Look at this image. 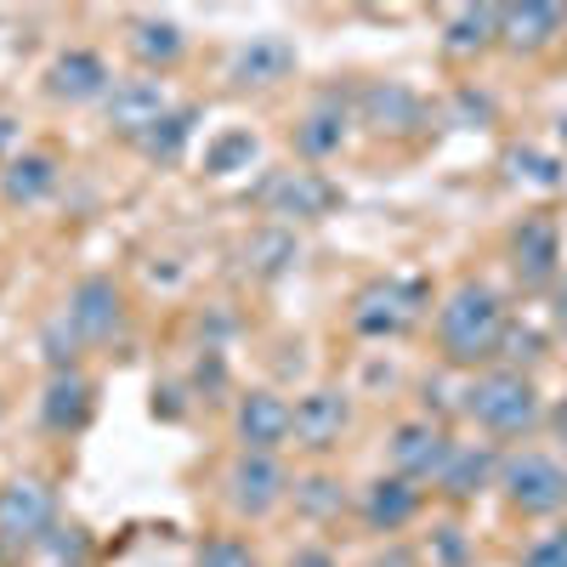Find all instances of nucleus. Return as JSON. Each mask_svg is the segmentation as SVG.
I'll use <instances>...</instances> for the list:
<instances>
[{"instance_id": "6ab92c4d", "label": "nucleus", "mask_w": 567, "mask_h": 567, "mask_svg": "<svg viewBox=\"0 0 567 567\" xmlns=\"http://www.w3.org/2000/svg\"><path fill=\"white\" fill-rule=\"evenodd\" d=\"M296 74V45L284 34H250L239 52L227 58V80L239 91H272Z\"/></svg>"}, {"instance_id": "393cba45", "label": "nucleus", "mask_w": 567, "mask_h": 567, "mask_svg": "<svg viewBox=\"0 0 567 567\" xmlns=\"http://www.w3.org/2000/svg\"><path fill=\"white\" fill-rule=\"evenodd\" d=\"M443 45L454 58H477L488 45H499V7H460L443 23Z\"/></svg>"}, {"instance_id": "1a4fd4ad", "label": "nucleus", "mask_w": 567, "mask_h": 567, "mask_svg": "<svg viewBox=\"0 0 567 567\" xmlns=\"http://www.w3.org/2000/svg\"><path fill=\"white\" fill-rule=\"evenodd\" d=\"M449 449H454L449 425L414 414V420H398V425H392V437H386V465L398 471V477H409V483L425 488V483H437V471H443Z\"/></svg>"}, {"instance_id": "4468645a", "label": "nucleus", "mask_w": 567, "mask_h": 567, "mask_svg": "<svg viewBox=\"0 0 567 567\" xmlns=\"http://www.w3.org/2000/svg\"><path fill=\"white\" fill-rule=\"evenodd\" d=\"M511 267L523 278V290H550L561 272V227L550 210H534L511 227Z\"/></svg>"}, {"instance_id": "2eb2a0df", "label": "nucleus", "mask_w": 567, "mask_h": 567, "mask_svg": "<svg viewBox=\"0 0 567 567\" xmlns=\"http://www.w3.org/2000/svg\"><path fill=\"white\" fill-rule=\"evenodd\" d=\"M97 414V381L85 369H52L40 392V425L52 437H80Z\"/></svg>"}, {"instance_id": "c756f323", "label": "nucleus", "mask_w": 567, "mask_h": 567, "mask_svg": "<svg viewBox=\"0 0 567 567\" xmlns=\"http://www.w3.org/2000/svg\"><path fill=\"white\" fill-rule=\"evenodd\" d=\"M194 567H256V550L245 534H205L194 550Z\"/></svg>"}, {"instance_id": "f257e3e1", "label": "nucleus", "mask_w": 567, "mask_h": 567, "mask_svg": "<svg viewBox=\"0 0 567 567\" xmlns=\"http://www.w3.org/2000/svg\"><path fill=\"white\" fill-rule=\"evenodd\" d=\"M437 352H443V369H494L499 352H505V329H511V312L499 301L494 284L483 278H460L454 290L437 301Z\"/></svg>"}, {"instance_id": "f3484780", "label": "nucleus", "mask_w": 567, "mask_h": 567, "mask_svg": "<svg viewBox=\"0 0 567 567\" xmlns=\"http://www.w3.org/2000/svg\"><path fill=\"white\" fill-rule=\"evenodd\" d=\"M499 460H505V454H499L494 443H454L432 488H437L449 505H471V499H483V494L499 483Z\"/></svg>"}, {"instance_id": "cd10ccee", "label": "nucleus", "mask_w": 567, "mask_h": 567, "mask_svg": "<svg viewBox=\"0 0 567 567\" xmlns=\"http://www.w3.org/2000/svg\"><path fill=\"white\" fill-rule=\"evenodd\" d=\"M194 131H199V109H194V103H176V109L148 131V142H142V159L176 165V159L187 154V142H194Z\"/></svg>"}, {"instance_id": "e433bc0d", "label": "nucleus", "mask_w": 567, "mask_h": 567, "mask_svg": "<svg viewBox=\"0 0 567 567\" xmlns=\"http://www.w3.org/2000/svg\"><path fill=\"white\" fill-rule=\"evenodd\" d=\"M374 567H420V550H409V545H386L381 556H374Z\"/></svg>"}, {"instance_id": "7ed1b4c3", "label": "nucleus", "mask_w": 567, "mask_h": 567, "mask_svg": "<svg viewBox=\"0 0 567 567\" xmlns=\"http://www.w3.org/2000/svg\"><path fill=\"white\" fill-rule=\"evenodd\" d=\"M499 499L511 505V516L528 523H556L567 516V454L550 449H511L499 460Z\"/></svg>"}, {"instance_id": "20e7f679", "label": "nucleus", "mask_w": 567, "mask_h": 567, "mask_svg": "<svg viewBox=\"0 0 567 567\" xmlns=\"http://www.w3.org/2000/svg\"><path fill=\"white\" fill-rule=\"evenodd\" d=\"M425 307H432V284L420 272H386L352 296V329L363 341H403L425 318Z\"/></svg>"}, {"instance_id": "c9c22d12", "label": "nucleus", "mask_w": 567, "mask_h": 567, "mask_svg": "<svg viewBox=\"0 0 567 567\" xmlns=\"http://www.w3.org/2000/svg\"><path fill=\"white\" fill-rule=\"evenodd\" d=\"M545 425H550V437H556L561 454H567V398H556V403L545 409Z\"/></svg>"}, {"instance_id": "58836bf2", "label": "nucleus", "mask_w": 567, "mask_h": 567, "mask_svg": "<svg viewBox=\"0 0 567 567\" xmlns=\"http://www.w3.org/2000/svg\"><path fill=\"white\" fill-rule=\"evenodd\" d=\"M290 567H336V556H329L323 545H301V550L290 556Z\"/></svg>"}, {"instance_id": "a211bd4d", "label": "nucleus", "mask_w": 567, "mask_h": 567, "mask_svg": "<svg viewBox=\"0 0 567 567\" xmlns=\"http://www.w3.org/2000/svg\"><path fill=\"white\" fill-rule=\"evenodd\" d=\"M425 511V494H420V483H409V477H398V471H381L369 488H363V499H358V516H363V528L369 534H403L414 516Z\"/></svg>"}, {"instance_id": "f8f14e48", "label": "nucleus", "mask_w": 567, "mask_h": 567, "mask_svg": "<svg viewBox=\"0 0 567 567\" xmlns=\"http://www.w3.org/2000/svg\"><path fill=\"white\" fill-rule=\"evenodd\" d=\"M63 318L74 323V336L85 347H109L120 329H125V296H120V284L109 272H85L69 301H63Z\"/></svg>"}, {"instance_id": "39448f33", "label": "nucleus", "mask_w": 567, "mask_h": 567, "mask_svg": "<svg viewBox=\"0 0 567 567\" xmlns=\"http://www.w3.org/2000/svg\"><path fill=\"white\" fill-rule=\"evenodd\" d=\"M296 477L284 471L278 454H233L221 465V505L239 516V523H267L278 505H290Z\"/></svg>"}, {"instance_id": "6e6552de", "label": "nucleus", "mask_w": 567, "mask_h": 567, "mask_svg": "<svg viewBox=\"0 0 567 567\" xmlns=\"http://www.w3.org/2000/svg\"><path fill=\"white\" fill-rule=\"evenodd\" d=\"M171 109H176V103H171L165 80H159V74H136V80H114L109 103H103V125H109V136L142 148V142H148V131H154Z\"/></svg>"}, {"instance_id": "0eeeda50", "label": "nucleus", "mask_w": 567, "mask_h": 567, "mask_svg": "<svg viewBox=\"0 0 567 567\" xmlns=\"http://www.w3.org/2000/svg\"><path fill=\"white\" fill-rule=\"evenodd\" d=\"M58 528V488L45 477H12L0 488V545H23V550H40V539Z\"/></svg>"}, {"instance_id": "5701e85b", "label": "nucleus", "mask_w": 567, "mask_h": 567, "mask_svg": "<svg viewBox=\"0 0 567 567\" xmlns=\"http://www.w3.org/2000/svg\"><path fill=\"white\" fill-rule=\"evenodd\" d=\"M125 45H131V58L148 69V74H165V69L182 63L187 34H182L176 18H131L125 23Z\"/></svg>"}, {"instance_id": "aec40b11", "label": "nucleus", "mask_w": 567, "mask_h": 567, "mask_svg": "<svg viewBox=\"0 0 567 567\" xmlns=\"http://www.w3.org/2000/svg\"><path fill=\"white\" fill-rule=\"evenodd\" d=\"M58 187H63V165H58V154H45V148H18L7 165H0V199L18 205V210L45 205Z\"/></svg>"}, {"instance_id": "412c9836", "label": "nucleus", "mask_w": 567, "mask_h": 567, "mask_svg": "<svg viewBox=\"0 0 567 567\" xmlns=\"http://www.w3.org/2000/svg\"><path fill=\"white\" fill-rule=\"evenodd\" d=\"M352 125H358V109H352V103H341V97H318V103L307 109V120L296 125V154H301L307 165L336 159V154L347 148Z\"/></svg>"}, {"instance_id": "4c0bfd02", "label": "nucleus", "mask_w": 567, "mask_h": 567, "mask_svg": "<svg viewBox=\"0 0 567 567\" xmlns=\"http://www.w3.org/2000/svg\"><path fill=\"white\" fill-rule=\"evenodd\" d=\"M454 109H460L465 120H488V114H494V109H488V97H477V91H460Z\"/></svg>"}, {"instance_id": "7c9ffc66", "label": "nucleus", "mask_w": 567, "mask_h": 567, "mask_svg": "<svg viewBox=\"0 0 567 567\" xmlns=\"http://www.w3.org/2000/svg\"><path fill=\"white\" fill-rule=\"evenodd\" d=\"M40 550L52 556V567H91V534L80 523H58L40 539Z\"/></svg>"}, {"instance_id": "b1692460", "label": "nucleus", "mask_w": 567, "mask_h": 567, "mask_svg": "<svg viewBox=\"0 0 567 567\" xmlns=\"http://www.w3.org/2000/svg\"><path fill=\"white\" fill-rule=\"evenodd\" d=\"M245 267H250V278H284L296 261H301V245H296V233L284 227V221H267V227H256L250 239H245Z\"/></svg>"}, {"instance_id": "4be33fe9", "label": "nucleus", "mask_w": 567, "mask_h": 567, "mask_svg": "<svg viewBox=\"0 0 567 567\" xmlns=\"http://www.w3.org/2000/svg\"><path fill=\"white\" fill-rule=\"evenodd\" d=\"M561 29H567V7H556V0L499 7V45H511V52H545Z\"/></svg>"}, {"instance_id": "f704fd0d", "label": "nucleus", "mask_w": 567, "mask_h": 567, "mask_svg": "<svg viewBox=\"0 0 567 567\" xmlns=\"http://www.w3.org/2000/svg\"><path fill=\"white\" fill-rule=\"evenodd\" d=\"M182 414H187L182 392H176V386H159V392H154V420H182Z\"/></svg>"}, {"instance_id": "ea45409f", "label": "nucleus", "mask_w": 567, "mask_h": 567, "mask_svg": "<svg viewBox=\"0 0 567 567\" xmlns=\"http://www.w3.org/2000/svg\"><path fill=\"white\" fill-rule=\"evenodd\" d=\"M437 545H443V561H449V567H460V556H465L460 528H437Z\"/></svg>"}, {"instance_id": "9b49d317", "label": "nucleus", "mask_w": 567, "mask_h": 567, "mask_svg": "<svg viewBox=\"0 0 567 567\" xmlns=\"http://www.w3.org/2000/svg\"><path fill=\"white\" fill-rule=\"evenodd\" d=\"M290 425H296V403L278 398L272 386H250L233 403V443L245 454H278L290 443Z\"/></svg>"}, {"instance_id": "c85d7f7f", "label": "nucleus", "mask_w": 567, "mask_h": 567, "mask_svg": "<svg viewBox=\"0 0 567 567\" xmlns=\"http://www.w3.org/2000/svg\"><path fill=\"white\" fill-rule=\"evenodd\" d=\"M40 352H45V363H52V369H80L85 341L74 336V323L63 312H52V318L40 323Z\"/></svg>"}, {"instance_id": "79ce46f5", "label": "nucleus", "mask_w": 567, "mask_h": 567, "mask_svg": "<svg viewBox=\"0 0 567 567\" xmlns=\"http://www.w3.org/2000/svg\"><path fill=\"white\" fill-rule=\"evenodd\" d=\"M12 142H18V125H12V114H0V154H7ZM7 159H12V154H7Z\"/></svg>"}, {"instance_id": "f03ea898", "label": "nucleus", "mask_w": 567, "mask_h": 567, "mask_svg": "<svg viewBox=\"0 0 567 567\" xmlns=\"http://www.w3.org/2000/svg\"><path fill=\"white\" fill-rule=\"evenodd\" d=\"M460 414L494 443H528L545 425V398H539L528 369L494 363V369H477L460 386Z\"/></svg>"}, {"instance_id": "2f4dec72", "label": "nucleus", "mask_w": 567, "mask_h": 567, "mask_svg": "<svg viewBox=\"0 0 567 567\" xmlns=\"http://www.w3.org/2000/svg\"><path fill=\"white\" fill-rule=\"evenodd\" d=\"M523 567H567V516H561V523H550L545 534L528 539Z\"/></svg>"}, {"instance_id": "473e14b6", "label": "nucleus", "mask_w": 567, "mask_h": 567, "mask_svg": "<svg viewBox=\"0 0 567 567\" xmlns=\"http://www.w3.org/2000/svg\"><path fill=\"white\" fill-rule=\"evenodd\" d=\"M194 392H199L205 403H216V398L227 392V358H221L216 347H205L199 363H194Z\"/></svg>"}, {"instance_id": "72a5a7b5", "label": "nucleus", "mask_w": 567, "mask_h": 567, "mask_svg": "<svg viewBox=\"0 0 567 567\" xmlns=\"http://www.w3.org/2000/svg\"><path fill=\"white\" fill-rule=\"evenodd\" d=\"M511 165H516V176H528V182H539V187H556V182H561V165L545 159V154H534V148H516Z\"/></svg>"}, {"instance_id": "bb28decb", "label": "nucleus", "mask_w": 567, "mask_h": 567, "mask_svg": "<svg viewBox=\"0 0 567 567\" xmlns=\"http://www.w3.org/2000/svg\"><path fill=\"white\" fill-rule=\"evenodd\" d=\"M256 154H261V136H256L250 125H233V131H216V136L205 142V176L227 182V176H239V171H250V165H256Z\"/></svg>"}, {"instance_id": "a19ab883", "label": "nucleus", "mask_w": 567, "mask_h": 567, "mask_svg": "<svg viewBox=\"0 0 567 567\" xmlns=\"http://www.w3.org/2000/svg\"><path fill=\"white\" fill-rule=\"evenodd\" d=\"M550 318H556V341L567 347V290H556V307H550Z\"/></svg>"}, {"instance_id": "dca6fc26", "label": "nucleus", "mask_w": 567, "mask_h": 567, "mask_svg": "<svg viewBox=\"0 0 567 567\" xmlns=\"http://www.w3.org/2000/svg\"><path fill=\"white\" fill-rule=\"evenodd\" d=\"M358 125H369L374 136H414L425 125V103L403 80H374L358 91Z\"/></svg>"}, {"instance_id": "9d476101", "label": "nucleus", "mask_w": 567, "mask_h": 567, "mask_svg": "<svg viewBox=\"0 0 567 567\" xmlns=\"http://www.w3.org/2000/svg\"><path fill=\"white\" fill-rule=\"evenodd\" d=\"M352 432V398L341 386H312L296 398V425H290V443L312 460L336 454L341 437Z\"/></svg>"}, {"instance_id": "423d86ee", "label": "nucleus", "mask_w": 567, "mask_h": 567, "mask_svg": "<svg viewBox=\"0 0 567 567\" xmlns=\"http://www.w3.org/2000/svg\"><path fill=\"white\" fill-rule=\"evenodd\" d=\"M272 221H323L329 210L341 205V187L329 182L323 171H312V165H301V171H267L261 182H256V194H250Z\"/></svg>"}, {"instance_id": "ddd939ff", "label": "nucleus", "mask_w": 567, "mask_h": 567, "mask_svg": "<svg viewBox=\"0 0 567 567\" xmlns=\"http://www.w3.org/2000/svg\"><path fill=\"white\" fill-rule=\"evenodd\" d=\"M109 91H114V69L91 45H69V52H58L45 63V97L52 103L85 109V103H109Z\"/></svg>"}, {"instance_id": "a878e982", "label": "nucleus", "mask_w": 567, "mask_h": 567, "mask_svg": "<svg viewBox=\"0 0 567 567\" xmlns=\"http://www.w3.org/2000/svg\"><path fill=\"white\" fill-rule=\"evenodd\" d=\"M296 511L307 516V523H336V516H347V483L336 477V471H307V477H296L290 488Z\"/></svg>"}]
</instances>
